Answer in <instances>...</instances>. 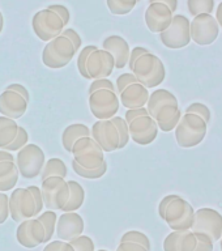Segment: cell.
Segmentation results:
<instances>
[{
	"instance_id": "7402d4cb",
	"label": "cell",
	"mask_w": 222,
	"mask_h": 251,
	"mask_svg": "<svg viewBox=\"0 0 222 251\" xmlns=\"http://www.w3.org/2000/svg\"><path fill=\"white\" fill-rule=\"evenodd\" d=\"M149 94L150 93L144 85H141L140 82H135L127 86L122 93H119V101H121V105L124 106L127 110L139 109L147 105Z\"/></svg>"
},
{
	"instance_id": "836d02e7",
	"label": "cell",
	"mask_w": 222,
	"mask_h": 251,
	"mask_svg": "<svg viewBox=\"0 0 222 251\" xmlns=\"http://www.w3.org/2000/svg\"><path fill=\"white\" fill-rule=\"evenodd\" d=\"M110 121L113 122L114 126L117 127L118 133H119V139H121V143H119V149H123L124 147H127L129 141V132H128V125L127 122L124 121V118L119 117V115H115Z\"/></svg>"
},
{
	"instance_id": "4316f807",
	"label": "cell",
	"mask_w": 222,
	"mask_h": 251,
	"mask_svg": "<svg viewBox=\"0 0 222 251\" xmlns=\"http://www.w3.org/2000/svg\"><path fill=\"white\" fill-rule=\"evenodd\" d=\"M70 187V199L63 207V212H76L82 207L85 201V190L76 180H67Z\"/></svg>"
},
{
	"instance_id": "ee69618b",
	"label": "cell",
	"mask_w": 222,
	"mask_h": 251,
	"mask_svg": "<svg viewBox=\"0 0 222 251\" xmlns=\"http://www.w3.org/2000/svg\"><path fill=\"white\" fill-rule=\"evenodd\" d=\"M197 245L194 251H213V241L203 233H195Z\"/></svg>"
},
{
	"instance_id": "ba28073f",
	"label": "cell",
	"mask_w": 222,
	"mask_h": 251,
	"mask_svg": "<svg viewBox=\"0 0 222 251\" xmlns=\"http://www.w3.org/2000/svg\"><path fill=\"white\" fill-rule=\"evenodd\" d=\"M31 27L34 34L41 41L50 42L51 39L62 34V31L64 30V24L54 11L46 8L34 13L31 20Z\"/></svg>"
},
{
	"instance_id": "6125c7cd",
	"label": "cell",
	"mask_w": 222,
	"mask_h": 251,
	"mask_svg": "<svg viewBox=\"0 0 222 251\" xmlns=\"http://www.w3.org/2000/svg\"><path fill=\"white\" fill-rule=\"evenodd\" d=\"M137 1H140V0H137Z\"/></svg>"
},
{
	"instance_id": "30bf717a",
	"label": "cell",
	"mask_w": 222,
	"mask_h": 251,
	"mask_svg": "<svg viewBox=\"0 0 222 251\" xmlns=\"http://www.w3.org/2000/svg\"><path fill=\"white\" fill-rule=\"evenodd\" d=\"M190 20L183 15L173 16L170 26L165 31L160 33L161 42L164 46L173 50L183 49L191 42V33H190Z\"/></svg>"
},
{
	"instance_id": "60d3db41",
	"label": "cell",
	"mask_w": 222,
	"mask_h": 251,
	"mask_svg": "<svg viewBox=\"0 0 222 251\" xmlns=\"http://www.w3.org/2000/svg\"><path fill=\"white\" fill-rule=\"evenodd\" d=\"M196 245H197V239L194 231L184 230L182 238H180L179 251H194Z\"/></svg>"
},
{
	"instance_id": "d6a6232c",
	"label": "cell",
	"mask_w": 222,
	"mask_h": 251,
	"mask_svg": "<svg viewBox=\"0 0 222 251\" xmlns=\"http://www.w3.org/2000/svg\"><path fill=\"white\" fill-rule=\"evenodd\" d=\"M72 169L74 172L80 176L81 178H85V179H99L102 176H105L106 172H107V162L102 165L99 169H96V170H85V169L80 168L76 162L72 161Z\"/></svg>"
},
{
	"instance_id": "d6986e66",
	"label": "cell",
	"mask_w": 222,
	"mask_h": 251,
	"mask_svg": "<svg viewBox=\"0 0 222 251\" xmlns=\"http://www.w3.org/2000/svg\"><path fill=\"white\" fill-rule=\"evenodd\" d=\"M85 229L84 220L76 212H64L60 217L56 220V234L62 241H71L82 234Z\"/></svg>"
},
{
	"instance_id": "94428289",
	"label": "cell",
	"mask_w": 222,
	"mask_h": 251,
	"mask_svg": "<svg viewBox=\"0 0 222 251\" xmlns=\"http://www.w3.org/2000/svg\"><path fill=\"white\" fill-rule=\"evenodd\" d=\"M97 251H107V250H97Z\"/></svg>"
},
{
	"instance_id": "9a60e30c",
	"label": "cell",
	"mask_w": 222,
	"mask_h": 251,
	"mask_svg": "<svg viewBox=\"0 0 222 251\" xmlns=\"http://www.w3.org/2000/svg\"><path fill=\"white\" fill-rule=\"evenodd\" d=\"M90 136L93 137L103 152H114L119 149V133L110 119L96 122L90 129Z\"/></svg>"
},
{
	"instance_id": "f546056e",
	"label": "cell",
	"mask_w": 222,
	"mask_h": 251,
	"mask_svg": "<svg viewBox=\"0 0 222 251\" xmlns=\"http://www.w3.org/2000/svg\"><path fill=\"white\" fill-rule=\"evenodd\" d=\"M106 4L113 15L124 16L132 12L137 4V0H106Z\"/></svg>"
},
{
	"instance_id": "f5cc1de1",
	"label": "cell",
	"mask_w": 222,
	"mask_h": 251,
	"mask_svg": "<svg viewBox=\"0 0 222 251\" xmlns=\"http://www.w3.org/2000/svg\"><path fill=\"white\" fill-rule=\"evenodd\" d=\"M117 251H149L147 250L144 246L137 245V243H128L122 242L119 243V246L117 247Z\"/></svg>"
},
{
	"instance_id": "9c48e42d",
	"label": "cell",
	"mask_w": 222,
	"mask_h": 251,
	"mask_svg": "<svg viewBox=\"0 0 222 251\" xmlns=\"http://www.w3.org/2000/svg\"><path fill=\"white\" fill-rule=\"evenodd\" d=\"M121 107L117 92L107 89L96 90L89 94V109L98 121H106L115 117Z\"/></svg>"
},
{
	"instance_id": "d590c367",
	"label": "cell",
	"mask_w": 222,
	"mask_h": 251,
	"mask_svg": "<svg viewBox=\"0 0 222 251\" xmlns=\"http://www.w3.org/2000/svg\"><path fill=\"white\" fill-rule=\"evenodd\" d=\"M97 46H93V45H89V46H85L80 52H78L77 56V70L78 74L81 75L82 77L89 80V75H88V71H86V62H88V58L89 55L93 52L94 50H97Z\"/></svg>"
},
{
	"instance_id": "f1b7e54d",
	"label": "cell",
	"mask_w": 222,
	"mask_h": 251,
	"mask_svg": "<svg viewBox=\"0 0 222 251\" xmlns=\"http://www.w3.org/2000/svg\"><path fill=\"white\" fill-rule=\"evenodd\" d=\"M67 173H68V170H67L64 161L58 158V157H52V158L45 162L41 176H42V180L49 178V176H62V178H66Z\"/></svg>"
},
{
	"instance_id": "7bdbcfd3",
	"label": "cell",
	"mask_w": 222,
	"mask_h": 251,
	"mask_svg": "<svg viewBox=\"0 0 222 251\" xmlns=\"http://www.w3.org/2000/svg\"><path fill=\"white\" fill-rule=\"evenodd\" d=\"M137 81V78L133 76V74H122L119 77L117 78V86H115V89H117V94L122 93L123 90L129 86L131 84H135Z\"/></svg>"
},
{
	"instance_id": "f6af8a7d",
	"label": "cell",
	"mask_w": 222,
	"mask_h": 251,
	"mask_svg": "<svg viewBox=\"0 0 222 251\" xmlns=\"http://www.w3.org/2000/svg\"><path fill=\"white\" fill-rule=\"evenodd\" d=\"M9 216V196L0 192V224H4Z\"/></svg>"
},
{
	"instance_id": "11a10c76",
	"label": "cell",
	"mask_w": 222,
	"mask_h": 251,
	"mask_svg": "<svg viewBox=\"0 0 222 251\" xmlns=\"http://www.w3.org/2000/svg\"><path fill=\"white\" fill-rule=\"evenodd\" d=\"M150 3H162L165 5H168L170 8V11L174 13L178 8V0H149V4Z\"/></svg>"
},
{
	"instance_id": "ac0fdd59",
	"label": "cell",
	"mask_w": 222,
	"mask_h": 251,
	"mask_svg": "<svg viewBox=\"0 0 222 251\" xmlns=\"http://www.w3.org/2000/svg\"><path fill=\"white\" fill-rule=\"evenodd\" d=\"M173 13L168 5L162 3H150L145 11V24L152 33H162L170 26Z\"/></svg>"
},
{
	"instance_id": "4dcf8cb0",
	"label": "cell",
	"mask_w": 222,
	"mask_h": 251,
	"mask_svg": "<svg viewBox=\"0 0 222 251\" xmlns=\"http://www.w3.org/2000/svg\"><path fill=\"white\" fill-rule=\"evenodd\" d=\"M187 7L194 17L201 13L212 15L215 11V0H187Z\"/></svg>"
},
{
	"instance_id": "74e56055",
	"label": "cell",
	"mask_w": 222,
	"mask_h": 251,
	"mask_svg": "<svg viewBox=\"0 0 222 251\" xmlns=\"http://www.w3.org/2000/svg\"><path fill=\"white\" fill-rule=\"evenodd\" d=\"M27 140H29V135H27V131L24 128L23 126H20L19 127V132H17V136L13 141H12L11 144L8 145L7 148L4 149V151H8V152H17L20 149L25 147L27 144Z\"/></svg>"
},
{
	"instance_id": "681fc988",
	"label": "cell",
	"mask_w": 222,
	"mask_h": 251,
	"mask_svg": "<svg viewBox=\"0 0 222 251\" xmlns=\"http://www.w3.org/2000/svg\"><path fill=\"white\" fill-rule=\"evenodd\" d=\"M144 115H149L148 114V110L147 107H139V109H129L125 111L124 114V121L127 122V125L131 123L133 119H136L139 117H144Z\"/></svg>"
},
{
	"instance_id": "b9f144b4",
	"label": "cell",
	"mask_w": 222,
	"mask_h": 251,
	"mask_svg": "<svg viewBox=\"0 0 222 251\" xmlns=\"http://www.w3.org/2000/svg\"><path fill=\"white\" fill-rule=\"evenodd\" d=\"M99 89H107L111 90V92H117V89H115V84H114L111 80H109V78H97V80H93V82L90 84L89 94Z\"/></svg>"
},
{
	"instance_id": "91938a15",
	"label": "cell",
	"mask_w": 222,
	"mask_h": 251,
	"mask_svg": "<svg viewBox=\"0 0 222 251\" xmlns=\"http://www.w3.org/2000/svg\"><path fill=\"white\" fill-rule=\"evenodd\" d=\"M221 238H222V237H221ZM221 251H222V241H221Z\"/></svg>"
},
{
	"instance_id": "8fae6325",
	"label": "cell",
	"mask_w": 222,
	"mask_h": 251,
	"mask_svg": "<svg viewBox=\"0 0 222 251\" xmlns=\"http://www.w3.org/2000/svg\"><path fill=\"white\" fill-rule=\"evenodd\" d=\"M9 216L16 223L38 216L34 198L29 188H15L12 191V195L9 196Z\"/></svg>"
},
{
	"instance_id": "7c38bea8",
	"label": "cell",
	"mask_w": 222,
	"mask_h": 251,
	"mask_svg": "<svg viewBox=\"0 0 222 251\" xmlns=\"http://www.w3.org/2000/svg\"><path fill=\"white\" fill-rule=\"evenodd\" d=\"M191 39L199 46H209L220 34V26L217 20L212 15L201 13L194 17L190 23Z\"/></svg>"
},
{
	"instance_id": "cb8c5ba5",
	"label": "cell",
	"mask_w": 222,
	"mask_h": 251,
	"mask_svg": "<svg viewBox=\"0 0 222 251\" xmlns=\"http://www.w3.org/2000/svg\"><path fill=\"white\" fill-rule=\"evenodd\" d=\"M19 169L15 161H1L0 162V192L11 191L16 187L19 180Z\"/></svg>"
},
{
	"instance_id": "c3c4849f",
	"label": "cell",
	"mask_w": 222,
	"mask_h": 251,
	"mask_svg": "<svg viewBox=\"0 0 222 251\" xmlns=\"http://www.w3.org/2000/svg\"><path fill=\"white\" fill-rule=\"evenodd\" d=\"M62 35H64V37H67V38L70 39L71 42H72V45H74V51L77 52L78 50H80V47H81V37L78 35V33L74 29H64V30L62 31Z\"/></svg>"
},
{
	"instance_id": "680465c9",
	"label": "cell",
	"mask_w": 222,
	"mask_h": 251,
	"mask_svg": "<svg viewBox=\"0 0 222 251\" xmlns=\"http://www.w3.org/2000/svg\"><path fill=\"white\" fill-rule=\"evenodd\" d=\"M3 27H4V17L1 11H0V34H1V31H3Z\"/></svg>"
},
{
	"instance_id": "9f6ffc18",
	"label": "cell",
	"mask_w": 222,
	"mask_h": 251,
	"mask_svg": "<svg viewBox=\"0 0 222 251\" xmlns=\"http://www.w3.org/2000/svg\"><path fill=\"white\" fill-rule=\"evenodd\" d=\"M1 161H15V156L12 154V152H8V151L1 149L0 151V162Z\"/></svg>"
},
{
	"instance_id": "1f68e13d",
	"label": "cell",
	"mask_w": 222,
	"mask_h": 251,
	"mask_svg": "<svg viewBox=\"0 0 222 251\" xmlns=\"http://www.w3.org/2000/svg\"><path fill=\"white\" fill-rule=\"evenodd\" d=\"M37 219L42 223L45 230H46V242H50L52 239V235H54L55 227H56V220H58V216L54 211H46L43 212L42 215H39Z\"/></svg>"
},
{
	"instance_id": "db71d44e",
	"label": "cell",
	"mask_w": 222,
	"mask_h": 251,
	"mask_svg": "<svg viewBox=\"0 0 222 251\" xmlns=\"http://www.w3.org/2000/svg\"><path fill=\"white\" fill-rule=\"evenodd\" d=\"M7 89L13 90V92H16V93H19L20 96H23L27 102H29V100H30V94H29L27 89L23 85V84H9V85L7 86Z\"/></svg>"
},
{
	"instance_id": "f907efd6",
	"label": "cell",
	"mask_w": 222,
	"mask_h": 251,
	"mask_svg": "<svg viewBox=\"0 0 222 251\" xmlns=\"http://www.w3.org/2000/svg\"><path fill=\"white\" fill-rule=\"evenodd\" d=\"M27 188H29L31 194H33L35 205H37V212H38V215H39L43 209V199H42V192H41V188H39L38 186H29Z\"/></svg>"
},
{
	"instance_id": "bcb514c9",
	"label": "cell",
	"mask_w": 222,
	"mask_h": 251,
	"mask_svg": "<svg viewBox=\"0 0 222 251\" xmlns=\"http://www.w3.org/2000/svg\"><path fill=\"white\" fill-rule=\"evenodd\" d=\"M43 251H74V249L66 241H52L43 249Z\"/></svg>"
},
{
	"instance_id": "5bb4252c",
	"label": "cell",
	"mask_w": 222,
	"mask_h": 251,
	"mask_svg": "<svg viewBox=\"0 0 222 251\" xmlns=\"http://www.w3.org/2000/svg\"><path fill=\"white\" fill-rule=\"evenodd\" d=\"M16 238L21 246L26 249H34L42 243H46V230L37 217L24 220L17 227Z\"/></svg>"
},
{
	"instance_id": "44dd1931",
	"label": "cell",
	"mask_w": 222,
	"mask_h": 251,
	"mask_svg": "<svg viewBox=\"0 0 222 251\" xmlns=\"http://www.w3.org/2000/svg\"><path fill=\"white\" fill-rule=\"evenodd\" d=\"M102 46H103V50L109 51L110 54L114 56L115 68L122 70L128 64L131 49H129L128 42L123 37H121V35H110V37L105 38Z\"/></svg>"
},
{
	"instance_id": "ffe728a7",
	"label": "cell",
	"mask_w": 222,
	"mask_h": 251,
	"mask_svg": "<svg viewBox=\"0 0 222 251\" xmlns=\"http://www.w3.org/2000/svg\"><path fill=\"white\" fill-rule=\"evenodd\" d=\"M29 102L13 90L5 89L0 94V114L11 119H19L26 113Z\"/></svg>"
},
{
	"instance_id": "4fadbf2b",
	"label": "cell",
	"mask_w": 222,
	"mask_h": 251,
	"mask_svg": "<svg viewBox=\"0 0 222 251\" xmlns=\"http://www.w3.org/2000/svg\"><path fill=\"white\" fill-rule=\"evenodd\" d=\"M191 231L203 233L213 242L220 241L222 237V215L213 208H200L195 212Z\"/></svg>"
},
{
	"instance_id": "603a6c76",
	"label": "cell",
	"mask_w": 222,
	"mask_h": 251,
	"mask_svg": "<svg viewBox=\"0 0 222 251\" xmlns=\"http://www.w3.org/2000/svg\"><path fill=\"white\" fill-rule=\"evenodd\" d=\"M152 118L156 121L161 131L170 132L179 123L180 118H182V111H180L179 106L170 103V105L161 106Z\"/></svg>"
},
{
	"instance_id": "7a4b0ae2",
	"label": "cell",
	"mask_w": 222,
	"mask_h": 251,
	"mask_svg": "<svg viewBox=\"0 0 222 251\" xmlns=\"http://www.w3.org/2000/svg\"><path fill=\"white\" fill-rule=\"evenodd\" d=\"M207 135V123L195 114H184L175 127V140L180 148H194Z\"/></svg>"
},
{
	"instance_id": "277c9868",
	"label": "cell",
	"mask_w": 222,
	"mask_h": 251,
	"mask_svg": "<svg viewBox=\"0 0 222 251\" xmlns=\"http://www.w3.org/2000/svg\"><path fill=\"white\" fill-rule=\"evenodd\" d=\"M74 54L76 51L72 42L60 34L46 43L42 51V62L51 70H60L72 62Z\"/></svg>"
},
{
	"instance_id": "52a82bcc",
	"label": "cell",
	"mask_w": 222,
	"mask_h": 251,
	"mask_svg": "<svg viewBox=\"0 0 222 251\" xmlns=\"http://www.w3.org/2000/svg\"><path fill=\"white\" fill-rule=\"evenodd\" d=\"M41 192L43 205L50 211H62L70 199V187L67 180L62 176H49L43 179Z\"/></svg>"
},
{
	"instance_id": "6da1fadb",
	"label": "cell",
	"mask_w": 222,
	"mask_h": 251,
	"mask_svg": "<svg viewBox=\"0 0 222 251\" xmlns=\"http://www.w3.org/2000/svg\"><path fill=\"white\" fill-rule=\"evenodd\" d=\"M131 72L137 78V81L140 82L141 85H144L147 89L156 88L162 84L166 77V70H165L164 63L157 55L152 54L150 51L148 54L140 56L133 63Z\"/></svg>"
},
{
	"instance_id": "7dc6e473",
	"label": "cell",
	"mask_w": 222,
	"mask_h": 251,
	"mask_svg": "<svg viewBox=\"0 0 222 251\" xmlns=\"http://www.w3.org/2000/svg\"><path fill=\"white\" fill-rule=\"evenodd\" d=\"M49 9L50 11H54L56 15L60 17V20L63 21V24H64V26H66L67 24L70 23V19H71V15H70V11H68V8L64 7V5H62V4H52V5H50L49 7Z\"/></svg>"
},
{
	"instance_id": "e575fe53",
	"label": "cell",
	"mask_w": 222,
	"mask_h": 251,
	"mask_svg": "<svg viewBox=\"0 0 222 251\" xmlns=\"http://www.w3.org/2000/svg\"><path fill=\"white\" fill-rule=\"evenodd\" d=\"M122 242H128V243H137V245H141V246H144L147 250L150 251V241L144 233H141V231L137 230H129L127 233L122 235L121 243Z\"/></svg>"
},
{
	"instance_id": "3957f363",
	"label": "cell",
	"mask_w": 222,
	"mask_h": 251,
	"mask_svg": "<svg viewBox=\"0 0 222 251\" xmlns=\"http://www.w3.org/2000/svg\"><path fill=\"white\" fill-rule=\"evenodd\" d=\"M71 153L74 154L72 161L85 170L99 169L106 162L105 152L92 136L80 137L74 141Z\"/></svg>"
},
{
	"instance_id": "e0dca14e",
	"label": "cell",
	"mask_w": 222,
	"mask_h": 251,
	"mask_svg": "<svg viewBox=\"0 0 222 251\" xmlns=\"http://www.w3.org/2000/svg\"><path fill=\"white\" fill-rule=\"evenodd\" d=\"M114 68H115L114 56L103 49L94 50L86 62V71L89 75V80L107 78L113 74Z\"/></svg>"
},
{
	"instance_id": "484cf974",
	"label": "cell",
	"mask_w": 222,
	"mask_h": 251,
	"mask_svg": "<svg viewBox=\"0 0 222 251\" xmlns=\"http://www.w3.org/2000/svg\"><path fill=\"white\" fill-rule=\"evenodd\" d=\"M178 105V100L172 92L166 89H157L153 93L149 94L148 102H147V110L150 117L154 115L157 110L164 105Z\"/></svg>"
},
{
	"instance_id": "2e32d148",
	"label": "cell",
	"mask_w": 222,
	"mask_h": 251,
	"mask_svg": "<svg viewBox=\"0 0 222 251\" xmlns=\"http://www.w3.org/2000/svg\"><path fill=\"white\" fill-rule=\"evenodd\" d=\"M129 139L139 145H149L158 136V126L150 115H144L128 123Z\"/></svg>"
},
{
	"instance_id": "d4e9b609",
	"label": "cell",
	"mask_w": 222,
	"mask_h": 251,
	"mask_svg": "<svg viewBox=\"0 0 222 251\" xmlns=\"http://www.w3.org/2000/svg\"><path fill=\"white\" fill-rule=\"evenodd\" d=\"M90 136V128L88 126L82 123H74V125L67 126L62 133V145L67 152L72 151L74 141L78 140L80 137Z\"/></svg>"
},
{
	"instance_id": "8d00e7d4",
	"label": "cell",
	"mask_w": 222,
	"mask_h": 251,
	"mask_svg": "<svg viewBox=\"0 0 222 251\" xmlns=\"http://www.w3.org/2000/svg\"><path fill=\"white\" fill-rule=\"evenodd\" d=\"M68 242L72 245L74 251H96L93 239L88 237V235H78V237L71 239Z\"/></svg>"
},
{
	"instance_id": "6f0895ef",
	"label": "cell",
	"mask_w": 222,
	"mask_h": 251,
	"mask_svg": "<svg viewBox=\"0 0 222 251\" xmlns=\"http://www.w3.org/2000/svg\"><path fill=\"white\" fill-rule=\"evenodd\" d=\"M216 20L219 23V26H222V1L219 4L217 11H216Z\"/></svg>"
},
{
	"instance_id": "83f0119b",
	"label": "cell",
	"mask_w": 222,
	"mask_h": 251,
	"mask_svg": "<svg viewBox=\"0 0 222 251\" xmlns=\"http://www.w3.org/2000/svg\"><path fill=\"white\" fill-rule=\"evenodd\" d=\"M20 126L15 119L1 115L0 117V149H5L15 140L19 132Z\"/></svg>"
},
{
	"instance_id": "816d5d0a",
	"label": "cell",
	"mask_w": 222,
	"mask_h": 251,
	"mask_svg": "<svg viewBox=\"0 0 222 251\" xmlns=\"http://www.w3.org/2000/svg\"><path fill=\"white\" fill-rule=\"evenodd\" d=\"M149 50L148 49H145V47H135L133 50H131V52H129V59H128V67L129 70L132 68L133 63L136 62L137 59L140 58V56H143L144 54H148Z\"/></svg>"
},
{
	"instance_id": "f35d334b",
	"label": "cell",
	"mask_w": 222,
	"mask_h": 251,
	"mask_svg": "<svg viewBox=\"0 0 222 251\" xmlns=\"http://www.w3.org/2000/svg\"><path fill=\"white\" fill-rule=\"evenodd\" d=\"M186 114H195V115L201 118L207 125L211 121V110L208 109V106H205L204 103H200V102H194V103H191L186 109Z\"/></svg>"
},
{
	"instance_id": "ab89813d",
	"label": "cell",
	"mask_w": 222,
	"mask_h": 251,
	"mask_svg": "<svg viewBox=\"0 0 222 251\" xmlns=\"http://www.w3.org/2000/svg\"><path fill=\"white\" fill-rule=\"evenodd\" d=\"M184 230H173L164 241V251H179L180 238Z\"/></svg>"
},
{
	"instance_id": "8992f818",
	"label": "cell",
	"mask_w": 222,
	"mask_h": 251,
	"mask_svg": "<svg viewBox=\"0 0 222 251\" xmlns=\"http://www.w3.org/2000/svg\"><path fill=\"white\" fill-rule=\"evenodd\" d=\"M15 162L19 169L20 176L25 179H33L41 176L46 162V156L41 147L37 144H26L17 151Z\"/></svg>"
},
{
	"instance_id": "5b68a950",
	"label": "cell",
	"mask_w": 222,
	"mask_h": 251,
	"mask_svg": "<svg viewBox=\"0 0 222 251\" xmlns=\"http://www.w3.org/2000/svg\"><path fill=\"white\" fill-rule=\"evenodd\" d=\"M195 209L187 200L174 195L164 212V219L172 230H191Z\"/></svg>"
}]
</instances>
